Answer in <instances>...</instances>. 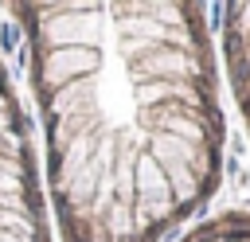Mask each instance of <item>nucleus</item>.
Returning a JSON list of instances; mask_svg holds the SVG:
<instances>
[{
    "mask_svg": "<svg viewBox=\"0 0 250 242\" xmlns=\"http://www.w3.org/2000/svg\"><path fill=\"white\" fill-rule=\"evenodd\" d=\"M223 59H227V74H230L242 121L250 129V4L223 8Z\"/></svg>",
    "mask_w": 250,
    "mask_h": 242,
    "instance_id": "3",
    "label": "nucleus"
},
{
    "mask_svg": "<svg viewBox=\"0 0 250 242\" xmlns=\"http://www.w3.org/2000/svg\"><path fill=\"white\" fill-rule=\"evenodd\" d=\"M0 242H51L20 98L0 59Z\"/></svg>",
    "mask_w": 250,
    "mask_h": 242,
    "instance_id": "2",
    "label": "nucleus"
},
{
    "mask_svg": "<svg viewBox=\"0 0 250 242\" xmlns=\"http://www.w3.org/2000/svg\"><path fill=\"white\" fill-rule=\"evenodd\" d=\"M62 242H168L215 195L223 105L203 4H20Z\"/></svg>",
    "mask_w": 250,
    "mask_h": 242,
    "instance_id": "1",
    "label": "nucleus"
},
{
    "mask_svg": "<svg viewBox=\"0 0 250 242\" xmlns=\"http://www.w3.org/2000/svg\"><path fill=\"white\" fill-rule=\"evenodd\" d=\"M176 242H250V211H227L191 226Z\"/></svg>",
    "mask_w": 250,
    "mask_h": 242,
    "instance_id": "4",
    "label": "nucleus"
}]
</instances>
